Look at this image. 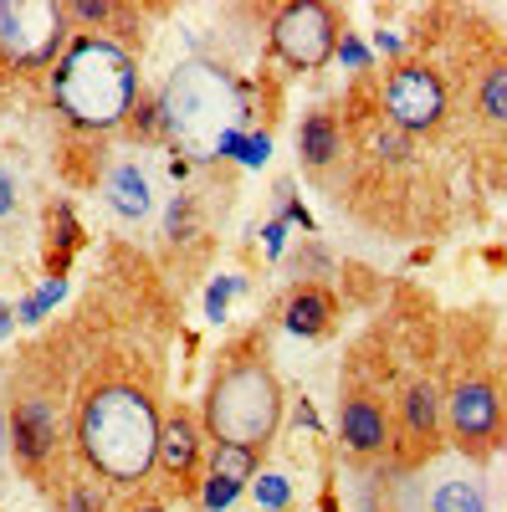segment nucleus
I'll return each mask as SVG.
<instances>
[{"instance_id": "21", "label": "nucleus", "mask_w": 507, "mask_h": 512, "mask_svg": "<svg viewBox=\"0 0 507 512\" xmlns=\"http://www.w3.org/2000/svg\"><path fill=\"white\" fill-rule=\"evenodd\" d=\"M118 512H169V507H164V497H154V492H134Z\"/></svg>"}, {"instance_id": "14", "label": "nucleus", "mask_w": 507, "mask_h": 512, "mask_svg": "<svg viewBox=\"0 0 507 512\" xmlns=\"http://www.w3.org/2000/svg\"><path fill=\"white\" fill-rule=\"evenodd\" d=\"M267 461V451H257V446H236V441H210V451H205V482H200V502H205V512H226L241 492H246V482L257 477V466Z\"/></svg>"}, {"instance_id": "18", "label": "nucleus", "mask_w": 507, "mask_h": 512, "mask_svg": "<svg viewBox=\"0 0 507 512\" xmlns=\"http://www.w3.org/2000/svg\"><path fill=\"white\" fill-rule=\"evenodd\" d=\"M426 512H492L487 482L477 472H441L426 492Z\"/></svg>"}, {"instance_id": "23", "label": "nucleus", "mask_w": 507, "mask_h": 512, "mask_svg": "<svg viewBox=\"0 0 507 512\" xmlns=\"http://www.w3.org/2000/svg\"><path fill=\"white\" fill-rule=\"evenodd\" d=\"M11 466V425H6V405H0V472Z\"/></svg>"}, {"instance_id": "2", "label": "nucleus", "mask_w": 507, "mask_h": 512, "mask_svg": "<svg viewBox=\"0 0 507 512\" xmlns=\"http://www.w3.org/2000/svg\"><path fill=\"white\" fill-rule=\"evenodd\" d=\"M47 88L52 108L82 134H108V128L129 123L144 98L134 47L108 31H72L62 62L47 72Z\"/></svg>"}, {"instance_id": "10", "label": "nucleus", "mask_w": 507, "mask_h": 512, "mask_svg": "<svg viewBox=\"0 0 507 512\" xmlns=\"http://www.w3.org/2000/svg\"><path fill=\"white\" fill-rule=\"evenodd\" d=\"M205 451H210V431L200 410L185 400H169L159 420V451H154V477L164 482L169 497H200Z\"/></svg>"}, {"instance_id": "22", "label": "nucleus", "mask_w": 507, "mask_h": 512, "mask_svg": "<svg viewBox=\"0 0 507 512\" xmlns=\"http://www.w3.org/2000/svg\"><path fill=\"white\" fill-rule=\"evenodd\" d=\"M257 497H262L267 507H287V487H282V477H262Z\"/></svg>"}, {"instance_id": "16", "label": "nucleus", "mask_w": 507, "mask_h": 512, "mask_svg": "<svg viewBox=\"0 0 507 512\" xmlns=\"http://www.w3.org/2000/svg\"><path fill=\"white\" fill-rule=\"evenodd\" d=\"M338 318V303H333V292L323 282H298L287 292V303H282V323L292 333H303V338H323Z\"/></svg>"}, {"instance_id": "5", "label": "nucleus", "mask_w": 507, "mask_h": 512, "mask_svg": "<svg viewBox=\"0 0 507 512\" xmlns=\"http://www.w3.org/2000/svg\"><path fill=\"white\" fill-rule=\"evenodd\" d=\"M72 41L62 0H0V77L52 72Z\"/></svg>"}, {"instance_id": "13", "label": "nucleus", "mask_w": 507, "mask_h": 512, "mask_svg": "<svg viewBox=\"0 0 507 512\" xmlns=\"http://www.w3.org/2000/svg\"><path fill=\"white\" fill-rule=\"evenodd\" d=\"M446 436V395L436 379H410L395 400V446L415 456H431Z\"/></svg>"}, {"instance_id": "9", "label": "nucleus", "mask_w": 507, "mask_h": 512, "mask_svg": "<svg viewBox=\"0 0 507 512\" xmlns=\"http://www.w3.org/2000/svg\"><path fill=\"white\" fill-rule=\"evenodd\" d=\"M338 31L344 16L328 0H282L267 16V47L292 72H323L338 57Z\"/></svg>"}, {"instance_id": "8", "label": "nucleus", "mask_w": 507, "mask_h": 512, "mask_svg": "<svg viewBox=\"0 0 507 512\" xmlns=\"http://www.w3.org/2000/svg\"><path fill=\"white\" fill-rule=\"evenodd\" d=\"M441 395H446V436L467 461H487L497 446H507V400L492 374L467 369Z\"/></svg>"}, {"instance_id": "7", "label": "nucleus", "mask_w": 507, "mask_h": 512, "mask_svg": "<svg viewBox=\"0 0 507 512\" xmlns=\"http://www.w3.org/2000/svg\"><path fill=\"white\" fill-rule=\"evenodd\" d=\"M374 103L410 139H436L451 123V88H446L441 67L426 62V57H400L385 77H379Z\"/></svg>"}, {"instance_id": "3", "label": "nucleus", "mask_w": 507, "mask_h": 512, "mask_svg": "<svg viewBox=\"0 0 507 512\" xmlns=\"http://www.w3.org/2000/svg\"><path fill=\"white\" fill-rule=\"evenodd\" d=\"M282 410H287V395H282V379L272 369L267 344L262 338L231 344L221 354V364L210 369L205 405H200L210 441H236V446L267 451L282 431Z\"/></svg>"}, {"instance_id": "20", "label": "nucleus", "mask_w": 507, "mask_h": 512, "mask_svg": "<svg viewBox=\"0 0 507 512\" xmlns=\"http://www.w3.org/2000/svg\"><path fill=\"white\" fill-rule=\"evenodd\" d=\"M16 216H21V190L11 180V169H0V226L16 221Z\"/></svg>"}, {"instance_id": "4", "label": "nucleus", "mask_w": 507, "mask_h": 512, "mask_svg": "<svg viewBox=\"0 0 507 512\" xmlns=\"http://www.w3.org/2000/svg\"><path fill=\"white\" fill-rule=\"evenodd\" d=\"M159 123L185 154L210 159L226 144L231 128L241 123V93H236L231 72L221 62H205V57L180 62L159 93Z\"/></svg>"}, {"instance_id": "19", "label": "nucleus", "mask_w": 507, "mask_h": 512, "mask_svg": "<svg viewBox=\"0 0 507 512\" xmlns=\"http://www.w3.org/2000/svg\"><path fill=\"white\" fill-rule=\"evenodd\" d=\"M62 512H113L108 507V482H98L93 472L72 477L67 492H62Z\"/></svg>"}, {"instance_id": "1", "label": "nucleus", "mask_w": 507, "mask_h": 512, "mask_svg": "<svg viewBox=\"0 0 507 512\" xmlns=\"http://www.w3.org/2000/svg\"><path fill=\"white\" fill-rule=\"evenodd\" d=\"M159 420L164 405L154 384L134 374H93L72 410V451L82 472L123 492H144V482H154Z\"/></svg>"}, {"instance_id": "11", "label": "nucleus", "mask_w": 507, "mask_h": 512, "mask_svg": "<svg viewBox=\"0 0 507 512\" xmlns=\"http://www.w3.org/2000/svg\"><path fill=\"white\" fill-rule=\"evenodd\" d=\"M338 446L354 461H379L395 451V410L379 400L374 390H344L338 400Z\"/></svg>"}, {"instance_id": "12", "label": "nucleus", "mask_w": 507, "mask_h": 512, "mask_svg": "<svg viewBox=\"0 0 507 512\" xmlns=\"http://www.w3.org/2000/svg\"><path fill=\"white\" fill-rule=\"evenodd\" d=\"M472 118V134L492 149V154H507V47L487 52L477 67H472V82H467V108Z\"/></svg>"}, {"instance_id": "17", "label": "nucleus", "mask_w": 507, "mask_h": 512, "mask_svg": "<svg viewBox=\"0 0 507 512\" xmlns=\"http://www.w3.org/2000/svg\"><path fill=\"white\" fill-rule=\"evenodd\" d=\"M298 154H303V164L313 169V175L333 169L338 159H344V123H338L328 108H313L298 123Z\"/></svg>"}, {"instance_id": "15", "label": "nucleus", "mask_w": 507, "mask_h": 512, "mask_svg": "<svg viewBox=\"0 0 507 512\" xmlns=\"http://www.w3.org/2000/svg\"><path fill=\"white\" fill-rule=\"evenodd\" d=\"M103 205L113 210L118 221H129V226H139V221L154 216V185H149V175H144L134 159L113 164L108 175H103Z\"/></svg>"}, {"instance_id": "6", "label": "nucleus", "mask_w": 507, "mask_h": 512, "mask_svg": "<svg viewBox=\"0 0 507 512\" xmlns=\"http://www.w3.org/2000/svg\"><path fill=\"white\" fill-rule=\"evenodd\" d=\"M6 425H11V461L41 487V492H67L72 477H62L67 466V425H62V410L47 390H21L11 405H6Z\"/></svg>"}]
</instances>
